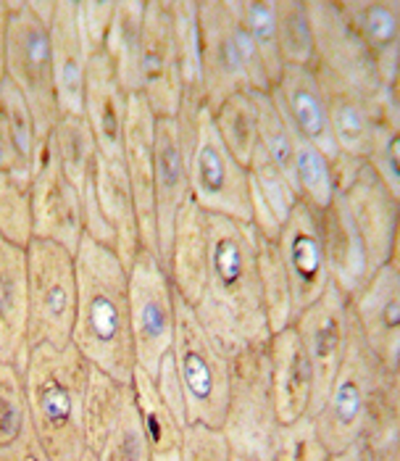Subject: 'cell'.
Returning <instances> with one entry per match:
<instances>
[{"label":"cell","mask_w":400,"mask_h":461,"mask_svg":"<svg viewBox=\"0 0 400 461\" xmlns=\"http://www.w3.org/2000/svg\"><path fill=\"white\" fill-rule=\"evenodd\" d=\"M76 264V317L72 346L119 383H132L135 346L129 330V269L116 250L87 235L74 250Z\"/></svg>","instance_id":"7a4b0ae2"},{"label":"cell","mask_w":400,"mask_h":461,"mask_svg":"<svg viewBox=\"0 0 400 461\" xmlns=\"http://www.w3.org/2000/svg\"><path fill=\"white\" fill-rule=\"evenodd\" d=\"M27 249L0 238V361L24 369L27 361Z\"/></svg>","instance_id":"4316f807"},{"label":"cell","mask_w":400,"mask_h":461,"mask_svg":"<svg viewBox=\"0 0 400 461\" xmlns=\"http://www.w3.org/2000/svg\"><path fill=\"white\" fill-rule=\"evenodd\" d=\"M258 106V148L280 167V172L295 187V140L290 124L274 106L269 93H253Z\"/></svg>","instance_id":"f6af8a7d"},{"label":"cell","mask_w":400,"mask_h":461,"mask_svg":"<svg viewBox=\"0 0 400 461\" xmlns=\"http://www.w3.org/2000/svg\"><path fill=\"white\" fill-rule=\"evenodd\" d=\"M198 32L206 108L214 111L235 93H251L232 40V16L227 0H198Z\"/></svg>","instance_id":"ac0fdd59"},{"label":"cell","mask_w":400,"mask_h":461,"mask_svg":"<svg viewBox=\"0 0 400 461\" xmlns=\"http://www.w3.org/2000/svg\"><path fill=\"white\" fill-rule=\"evenodd\" d=\"M359 440L371 461H400V372L379 377Z\"/></svg>","instance_id":"836d02e7"},{"label":"cell","mask_w":400,"mask_h":461,"mask_svg":"<svg viewBox=\"0 0 400 461\" xmlns=\"http://www.w3.org/2000/svg\"><path fill=\"white\" fill-rule=\"evenodd\" d=\"M340 14L369 50L387 90H398L400 0H337Z\"/></svg>","instance_id":"d4e9b609"},{"label":"cell","mask_w":400,"mask_h":461,"mask_svg":"<svg viewBox=\"0 0 400 461\" xmlns=\"http://www.w3.org/2000/svg\"><path fill=\"white\" fill-rule=\"evenodd\" d=\"M0 238L19 249L35 240L32 179L0 172Z\"/></svg>","instance_id":"60d3db41"},{"label":"cell","mask_w":400,"mask_h":461,"mask_svg":"<svg viewBox=\"0 0 400 461\" xmlns=\"http://www.w3.org/2000/svg\"><path fill=\"white\" fill-rule=\"evenodd\" d=\"M95 193L101 212L109 219L111 230L116 235V256L121 264L129 269L138 253L143 250V238H140V221H138V209L132 198V187L124 172L121 158H109L101 153L98 161V175H95Z\"/></svg>","instance_id":"f546056e"},{"label":"cell","mask_w":400,"mask_h":461,"mask_svg":"<svg viewBox=\"0 0 400 461\" xmlns=\"http://www.w3.org/2000/svg\"><path fill=\"white\" fill-rule=\"evenodd\" d=\"M8 30H5V79L24 95L35 116L40 140H48L61 108L53 82V59H50V32L30 11L27 0H5Z\"/></svg>","instance_id":"ba28073f"},{"label":"cell","mask_w":400,"mask_h":461,"mask_svg":"<svg viewBox=\"0 0 400 461\" xmlns=\"http://www.w3.org/2000/svg\"><path fill=\"white\" fill-rule=\"evenodd\" d=\"M90 454H95L98 461H150V446L135 406V395L124 406L119 420L109 427L98 448Z\"/></svg>","instance_id":"bcb514c9"},{"label":"cell","mask_w":400,"mask_h":461,"mask_svg":"<svg viewBox=\"0 0 400 461\" xmlns=\"http://www.w3.org/2000/svg\"><path fill=\"white\" fill-rule=\"evenodd\" d=\"M255 267H258V285L266 309V320L271 335L290 327L292 321V293L290 277L285 261L280 256L277 240H266L255 235Z\"/></svg>","instance_id":"8d00e7d4"},{"label":"cell","mask_w":400,"mask_h":461,"mask_svg":"<svg viewBox=\"0 0 400 461\" xmlns=\"http://www.w3.org/2000/svg\"><path fill=\"white\" fill-rule=\"evenodd\" d=\"M334 169V195H340L348 209L374 272L398 256V212L400 195H396L382 179L377 177L364 158L337 156Z\"/></svg>","instance_id":"30bf717a"},{"label":"cell","mask_w":400,"mask_h":461,"mask_svg":"<svg viewBox=\"0 0 400 461\" xmlns=\"http://www.w3.org/2000/svg\"><path fill=\"white\" fill-rule=\"evenodd\" d=\"M398 140H400V98H390L385 104V111L374 127L371 145L366 153L369 169L382 179L396 195H400V161H398Z\"/></svg>","instance_id":"ee69618b"},{"label":"cell","mask_w":400,"mask_h":461,"mask_svg":"<svg viewBox=\"0 0 400 461\" xmlns=\"http://www.w3.org/2000/svg\"><path fill=\"white\" fill-rule=\"evenodd\" d=\"M45 140H40L35 116L27 106L24 95L13 82H0V172L35 177L37 161Z\"/></svg>","instance_id":"4dcf8cb0"},{"label":"cell","mask_w":400,"mask_h":461,"mask_svg":"<svg viewBox=\"0 0 400 461\" xmlns=\"http://www.w3.org/2000/svg\"><path fill=\"white\" fill-rule=\"evenodd\" d=\"M153 383H156V391L164 398V403L172 409V414L187 425V411H184V395L182 385H180V377H177V369H174V358H172V351L161 358L158 364V372L153 375Z\"/></svg>","instance_id":"816d5d0a"},{"label":"cell","mask_w":400,"mask_h":461,"mask_svg":"<svg viewBox=\"0 0 400 461\" xmlns=\"http://www.w3.org/2000/svg\"><path fill=\"white\" fill-rule=\"evenodd\" d=\"M311 32H314V67L348 82L366 95H382L387 87L379 79L369 50L351 30L334 0H306ZM398 93V90H393Z\"/></svg>","instance_id":"4fadbf2b"},{"label":"cell","mask_w":400,"mask_h":461,"mask_svg":"<svg viewBox=\"0 0 400 461\" xmlns=\"http://www.w3.org/2000/svg\"><path fill=\"white\" fill-rule=\"evenodd\" d=\"M266 346H251L232 358L229 403L218 429L232 461H274L282 422L274 409Z\"/></svg>","instance_id":"5b68a950"},{"label":"cell","mask_w":400,"mask_h":461,"mask_svg":"<svg viewBox=\"0 0 400 461\" xmlns=\"http://www.w3.org/2000/svg\"><path fill=\"white\" fill-rule=\"evenodd\" d=\"M182 461H232L227 440L218 429L203 425L184 427Z\"/></svg>","instance_id":"f907efd6"},{"label":"cell","mask_w":400,"mask_h":461,"mask_svg":"<svg viewBox=\"0 0 400 461\" xmlns=\"http://www.w3.org/2000/svg\"><path fill=\"white\" fill-rule=\"evenodd\" d=\"M30 425L24 375L16 364L0 361V446L16 440Z\"/></svg>","instance_id":"7dc6e473"},{"label":"cell","mask_w":400,"mask_h":461,"mask_svg":"<svg viewBox=\"0 0 400 461\" xmlns=\"http://www.w3.org/2000/svg\"><path fill=\"white\" fill-rule=\"evenodd\" d=\"M48 140L53 142V150H56V156L61 161L64 175L69 177V182L79 193L95 182L101 148L95 142L90 124L84 122V116L61 113V119L56 122Z\"/></svg>","instance_id":"d590c367"},{"label":"cell","mask_w":400,"mask_h":461,"mask_svg":"<svg viewBox=\"0 0 400 461\" xmlns=\"http://www.w3.org/2000/svg\"><path fill=\"white\" fill-rule=\"evenodd\" d=\"M90 361L74 348L37 346L24 361V393L30 425L50 461L84 456V391Z\"/></svg>","instance_id":"3957f363"},{"label":"cell","mask_w":400,"mask_h":461,"mask_svg":"<svg viewBox=\"0 0 400 461\" xmlns=\"http://www.w3.org/2000/svg\"><path fill=\"white\" fill-rule=\"evenodd\" d=\"M295 140V193L303 203L314 209H327L334 198V169L332 158L324 156L314 142L292 130Z\"/></svg>","instance_id":"ab89813d"},{"label":"cell","mask_w":400,"mask_h":461,"mask_svg":"<svg viewBox=\"0 0 400 461\" xmlns=\"http://www.w3.org/2000/svg\"><path fill=\"white\" fill-rule=\"evenodd\" d=\"M177 324V293L150 250H140L129 267V330L135 346V364L150 377L158 372L161 358L172 351Z\"/></svg>","instance_id":"8fae6325"},{"label":"cell","mask_w":400,"mask_h":461,"mask_svg":"<svg viewBox=\"0 0 400 461\" xmlns=\"http://www.w3.org/2000/svg\"><path fill=\"white\" fill-rule=\"evenodd\" d=\"M277 249L290 277L292 320H295L327 290L329 285L324 238H322V212L298 201L288 221L282 224Z\"/></svg>","instance_id":"9a60e30c"},{"label":"cell","mask_w":400,"mask_h":461,"mask_svg":"<svg viewBox=\"0 0 400 461\" xmlns=\"http://www.w3.org/2000/svg\"><path fill=\"white\" fill-rule=\"evenodd\" d=\"M214 127L227 150L248 167L258 145V106L253 93H235L211 111Z\"/></svg>","instance_id":"f35d334b"},{"label":"cell","mask_w":400,"mask_h":461,"mask_svg":"<svg viewBox=\"0 0 400 461\" xmlns=\"http://www.w3.org/2000/svg\"><path fill=\"white\" fill-rule=\"evenodd\" d=\"M277 42L285 67H314V32L306 0H274Z\"/></svg>","instance_id":"7bdbcfd3"},{"label":"cell","mask_w":400,"mask_h":461,"mask_svg":"<svg viewBox=\"0 0 400 461\" xmlns=\"http://www.w3.org/2000/svg\"><path fill=\"white\" fill-rule=\"evenodd\" d=\"M127 106H129V93L119 82L111 56L106 50L93 53L87 59V71H84L82 116L90 124L101 153L109 158H121Z\"/></svg>","instance_id":"7402d4cb"},{"label":"cell","mask_w":400,"mask_h":461,"mask_svg":"<svg viewBox=\"0 0 400 461\" xmlns=\"http://www.w3.org/2000/svg\"><path fill=\"white\" fill-rule=\"evenodd\" d=\"M153 193H156V235L158 258L166 269L174 219L190 201V175L177 116H156L153 138Z\"/></svg>","instance_id":"d6986e66"},{"label":"cell","mask_w":400,"mask_h":461,"mask_svg":"<svg viewBox=\"0 0 400 461\" xmlns=\"http://www.w3.org/2000/svg\"><path fill=\"white\" fill-rule=\"evenodd\" d=\"M248 193H251V227L255 235L266 240H277L282 224L300 201L290 179L280 172V167L255 145L248 161Z\"/></svg>","instance_id":"1f68e13d"},{"label":"cell","mask_w":400,"mask_h":461,"mask_svg":"<svg viewBox=\"0 0 400 461\" xmlns=\"http://www.w3.org/2000/svg\"><path fill=\"white\" fill-rule=\"evenodd\" d=\"M132 395H135V406H138L140 422L147 435L150 461L182 459L184 427L187 425H182L172 414V409L164 403V398L156 391L153 377L140 366H135V372H132Z\"/></svg>","instance_id":"d6a6232c"},{"label":"cell","mask_w":400,"mask_h":461,"mask_svg":"<svg viewBox=\"0 0 400 461\" xmlns=\"http://www.w3.org/2000/svg\"><path fill=\"white\" fill-rule=\"evenodd\" d=\"M177 127L187 153L190 201L203 212L251 224L248 169L227 150L206 106H182Z\"/></svg>","instance_id":"277c9868"},{"label":"cell","mask_w":400,"mask_h":461,"mask_svg":"<svg viewBox=\"0 0 400 461\" xmlns=\"http://www.w3.org/2000/svg\"><path fill=\"white\" fill-rule=\"evenodd\" d=\"M269 95L274 106L280 108V113L285 116V122L290 124V130L314 142L332 161L340 156L332 138L324 95L314 67H285L277 85L269 90Z\"/></svg>","instance_id":"603a6c76"},{"label":"cell","mask_w":400,"mask_h":461,"mask_svg":"<svg viewBox=\"0 0 400 461\" xmlns=\"http://www.w3.org/2000/svg\"><path fill=\"white\" fill-rule=\"evenodd\" d=\"M146 22V0H113L106 53L111 56L119 82L129 95L140 93V40Z\"/></svg>","instance_id":"e575fe53"},{"label":"cell","mask_w":400,"mask_h":461,"mask_svg":"<svg viewBox=\"0 0 400 461\" xmlns=\"http://www.w3.org/2000/svg\"><path fill=\"white\" fill-rule=\"evenodd\" d=\"M153 138H156V113L150 111L143 95H129L124 138H121V161L132 187L143 249L158 256L156 235V193H153Z\"/></svg>","instance_id":"ffe728a7"},{"label":"cell","mask_w":400,"mask_h":461,"mask_svg":"<svg viewBox=\"0 0 400 461\" xmlns=\"http://www.w3.org/2000/svg\"><path fill=\"white\" fill-rule=\"evenodd\" d=\"M27 354L37 346H69L76 317V264L72 250L35 238L27 246Z\"/></svg>","instance_id":"52a82bcc"},{"label":"cell","mask_w":400,"mask_h":461,"mask_svg":"<svg viewBox=\"0 0 400 461\" xmlns=\"http://www.w3.org/2000/svg\"><path fill=\"white\" fill-rule=\"evenodd\" d=\"M140 93L156 116H177L182 108V79L177 59V30L172 0H146L140 40Z\"/></svg>","instance_id":"5bb4252c"},{"label":"cell","mask_w":400,"mask_h":461,"mask_svg":"<svg viewBox=\"0 0 400 461\" xmlns=\"http://www.w3.org/2000/svg\"><path fill=\"white\" fill-rule=\"evenodd\" d=\"M76 0H56V11L50 19V59H53V82L61 113L82 116L84 98V71H87V48L76 30L74 16Z\"/></svg>","instance_id":"f1b7e54d"},{"label":"cell","mask_w":400,"mask_h":461,"mask_svg":"<svg viewBox=\"0 0 400 461\" xmlns=\"http://www.w3.org/2000/svg\"><path fill=\"white\" fill-rule=\"evenodd\" d=\"M209 275L203 295L192 312L218 348L235 358L251 346L269 343L271 338L258 285L255 230L251 224L214 213H209Z\"/></svg>","instance_id":"6da1fadb"},{"label":"cell","mask_w":400,"mask_h":461,"mask_svg":"<svg viewBox=\"0 0 400 461\" xmlns=\"http://www.w3.org/2000/svg\"><path fill=\"white\" fill-rule=\"evenodd\" d=\"M290 327L295 330L314 372V395L308 409V414L314 417L348 351V335H351L348 298L329 283L327 290L306 312H300Z\"/></svg>","instance_id":"7c38bea8"},{"label":"cell","mask_w":400,"mask_h":461,"mask_svg":"<svg viewBox=\"0 0 400 461\" xmlns=\"http://www.w3.org/2000/svg\"><path fill=\"white\" fill-rule=\"evenodd\" d=\"M177 59L182 79V106H206L203 69H200V32H198V0H172Z\"/></svg>","instance_id":"74e56055"},{"label":"cell","mask_w":400,"mask_h":461,"mask_svg":"<svg viewBox=\"0 0 400 461\" xmlns=\"http://www.w3.org/2000/svg\"><path fill=\"white\" fill-rule=\"evenodd\" d=\"M322 238H324L329 283L345 298L356 295L366 280L374 275V267L369 261L364 240L348 209L342 206L340 195H334L327 209H322Z\"/></svg>","instance_id":"83f0119b"},{"label":"cell","mask_w":400,"mask_h":461,"mask_svg":"<svg viewBox=\"0 0 400 461\" xmlns=\"http://www.w3.org/2000/svg\"><path fill=\"white\" fill-rule=\"evenodd\" d=\"M332 454L327 446L322 443L314 417L303 414L300 420H295L290 425L280 427V438H277V451L274 461H329Z\"/></svg>","instance_id":"c3c4849f"},{"label":"cell","mask_w":400,"mask_h":461,"mask_svg":"<svg viewBox=\"0 0 400 461\" xmlns=\"http://www.w3.org/2000/svg\"><path fill=\"white\" fill-rule=\"evenodd\" d=\"M314 74L319 79L322 95H324V106H327L329 127H332V138L334 145L342 156H353V158H366L374 127L385 111V104L390 98H398V93L387 90L382 95H366L361 90L351 87L348 82L332 77L327 71L316 69Z\"/></svg>","instance_id":"44dd1931"},{"label":"cell","mask_w":400,"mask_h":461,"mask_svg":"<svg viewBox=\"0 0 400 461\" xmlns=\"http://www.w3.org/2000/svg\"><path fill=\"white\" fill-rule=\"evenodd\" d=\"M385 372H390V369L371 354V348L366 346L356 321L351 320L345 358H342V364H340V369L329 385L322 406L314 414L316 432H319L322 443L327 446L332 456L342 454L345 448H351L361 438L369 403H371V393H374L379 377Z\"/></svg>","instance_id":"9c48e42d"},{"label":"cell","mask_w":400,"mask_h":461,"mask_svg":"<svg viewBox=\"0 0 400 461\" xmlns=\"http://www.w3.org/2000/svg\"><path fill=\"white\" fill-rule=\"evenodd\" d=\"M0 461H50V456L42 448L32 425H27L16 440L0 446Z\"/></svg>","instance_id":"f5cc1de1"},{"label":"cell","mask_w":400,"mask_h":461,"mask_svg":"<svg viewBox=\"0 0 400 461\" xmlns=\"http://www.w3.org/2000/svg\"><path fill=\"white\" fill-rule=\"evenodd\" d=\"M32 227L37 240L76 250L84 238L82 198L61 169L53 142L45 140L32 177Z\"/></svg>","instance_id":"2e32d148"},{"label":"cell","mask_w":400,"mask_h":461,"mask_svg":"<svg viewBox=\"0 0 400 461\" xmlns=\"http://www.w3.org/2000/svg\"><path fill=\"white\" fill-rule=\"evenodd\" d=\"M209 256H211V221L209 212H203L198 203L187 201L172 232V246L166 258V275L177 298L195 306L203 295L206 275H209Z\"/></svg>","instance_id":"cb8c5ba5"},{"label":"cell","mask_w":400,"mask_h":461,"mask_svg":"<svg viewBox=\"0 0 400 461\" xmlns=\"http://www.w3.org/2000/svg\"><path fill=\"white\" fill-rule=\"evenodd\" d=\"M5 30H8V8L0 0V82L5 79Z\"/></svg>","instance_id":"db71d44e"},{"label":"cell","mask_w":400,"mask_h":461,"mask_svg":"<svg viewBox=\"0 0 400 461\" xmlns=\"http://www.w3.org/2000/svg\"><path fill=\"white\" fill-rule=\"evenodd\" d=\"M232 8L245 27V32L253 40L255 50L263 61V69L269 74L271 87L277 85L280 74L285 69L277 42V16H274V0H232Z\"/></svg>","instance_id":"b9f144b4"},{"label":"cell","mask_w":400,"mask_h":461,"mask_svg":"<svg viewBox=\"0 0 400 461\" xmlns=\"http://www.w3.org/2000/svg\"><path fill=\"white\" fill-rule=\"evenodd\" d=\"M269 380L274 409L282 425H290L308 414L314 395V372L292 327H285L269 338Z\"/></svg>","instance_id":"484cf974"},{"label":"cell","mask_w":400,"mask_h":461,"mask_svg":"<svg viewBox=\"0 0 400 461\" xmlns=\"http://www.w3.org/2000/svg\"><path fill=\"white\" fill-rule=\"evenodd\" d=\"M79 461H98L95 459V454H90V451H84V456H82V459Z\"/></svg>","instance_id":"11a10c76"},{"label":"cell","mask_w":400,"mask_h":461,"mask_svg":"<svg viewBox=\"0 0 400 461\" xmlns=\"http://www.w3.org/2000/svg\"><path fill=\"white\" fill-rule=\"evenodd\" d=\"M74 16L87 53L93 56L106 50L111 19H113V0H76Z\"/></svg>","instance_id":"681fc988"},{"label":"cell","mask_w":400,"mask_h":461,"mask_svg":"<svg viewBox=\"0 0 400 461\" xmlns=\"http://www.w3.org/2000/svg\"><path fill=\"white\" fill-rule=\"evenodd\" d=\"M172 358L182 385L187 425L221 429L229 403L232 358L214 343L182 298H177Z\"/></svg>","instance_id":"8992f818"},{"label":"cell","mask_w":400,"mask_h":461,"mask_svg":"<svg viewBox=\"0 0 400 461\" xmlns=\"http://www.w3.org/2000/svg\"><path fill=\"white\" fill-rule=\"evenodd\" d=\"M348 314L366 346L390 372H400V264H382L366 285L348 298Z\"/></svg>","instance_id":"e0dca14e"}]
</instances>
